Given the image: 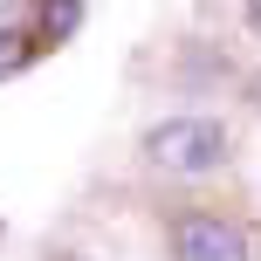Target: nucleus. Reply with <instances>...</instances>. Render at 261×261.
Returning a JSON list of instances; mask_svg holds the SVG:
<instances>
[{
	"mask_svg": "<svg viewBox=\"0 0 261 261\" xmlns=\"http://www.w3.org/2000/svg\"><path fill=\"white\" fill-rule=\"evenodd\" d=\"M248 90H254V103H261V76H254V83H248Z\"/></svg>",
	"mask_w": 261,
	"mask_h": 261,
	"instance_id": "obj_6",
	"label": "nucleus"
},
{
	"mask_svg": "<svg viewBox=\"0 0 261 261\" xmlns=\"http://www.w3.org/2000/svg\"><path fill=\"white\" fill-rule=\"evenodd\" d=\"M144 151L165 172H213L227 158V130L213 117H165V124L144 130Z\"/></svg>",
	"mask_w": 261,
	"mask_h": 261,
	"instance_id": "obj_1",
	"label": "nucleus"
},
{
	"mask_svg": "<svg viewBox=\"0 0 261 261\" xmlns=\"http://www.w3.org/2000/svg\"><path fill=\"white\" fill-rule=\"evenodd\" d=\"M28 55H35V48H28V35H21V28H0V76H14Z\"/></svg>",
	"mask_w": 261,
	"mask_h": 261,
	"instance_id": "obj_4",
	"label": "nucleus"
},
{
	"mask_svg": "<svg viewBox=\"0 0 261 261\" xmlns=\"http://www.w3.org/2000/svg\"><path fill=\"white\" fill-rule=\"evenodd\" d=\"M248 28H254V35H261V0H248Z\"/></svg>",
	"mask_w": 261,
	"mask_h": 261,
	"instance_id": "obj_5",
	"label": "nucleus"
},
{
	"mask_svg": "<svg viewBox=\"0 0 261 261\" xmlns=\"http://www.w3.org/2000/svg\"><path fill=\"white\" fill-rule=\"evenodd\" d=\"M76 21H83V0H48L41 7V41H69Z\"/></svg>",
	"mask_w": 261,
	"mask_h": 261,
	"instance_id": "obj_3",
	"label": "nucleus"
},
{
	"mask_svg": "<svg viewBox=\"0 0 261 261\" xmlns=\"http://www.w3.org/2000/svg\"><path fill=\"white\" fill-rule=\"evenodd\" d=\"M172 254L179 261H248V234L220 213H179L172 220Z\"/></svg>",
	"mask_w": 261,
	"mask_h": 261,
	"instance_id": "obj_2",
	"label": "nucleus"
}]
</instances>
